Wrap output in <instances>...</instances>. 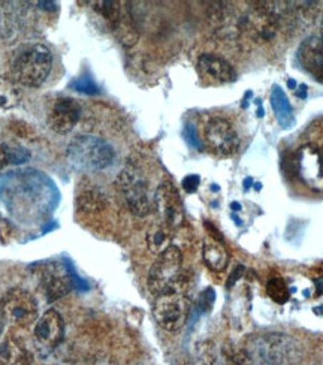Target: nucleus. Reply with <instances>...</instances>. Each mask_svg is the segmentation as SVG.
Here are the masks:
<instances>
[{
	"label": "nucleus",
	"instance_id": "1",
	"mask_svg": "<svg viewBox=\"0 0 323 365\" xmlns=\"http://www.w3.org/2000/svg\"><path fill=\"white\" fill-rule=\"evenodd\" d=\"M53 54L42 43H30L20 48L12 60V80L19 86L39 87L48 78Z\"/></svg>",
	"mask_w": 323,
	"mask_h": 365
},
{
	"label": "nucleus",
	"instance_id": "2",
	"mask_svg": "<svg viewBox=\"0 0 323 365\" xmlns=\"http://www.w3.org/2000/svg\"><path fill=\"white\" fill-rule=\"evenodd\" d=\"M114 159V148L99 136L80 135L68 145V160L78 171H102L111 166Z\"/></svg>",
	"mask_w": 323,
	"mask_h": 365
},
{
	"label": "nucleus",
	"instance_id": "3",
	"mask_svg": "<svg viewBox=\"0 0 323 365\" xmlns=\"http://www.w3.org/2000/svg\"><path fill=\"white\" fill-rule=\"evenodd\" d=\"M183 272V255L177 246H169L151 265L148 272V289L151 294L162 295L180 291Z\"/></svg>",
	"mask_w": 323,
	"mask_h": 365
},
{
	"label": "nucleus",
	"instance_id": "4",
	"mask_svg": "<svg viewBox=\"0 0 323 365\" xmlns=\"http://www.w3.org/2000/svg\"><path fill=\"white\" fill-rule=\"evenodd\" d=\"M117 187L130 212L144 217L153 210V201L148 192V182L136 166H126L117 177Z\"/></svg>",
	"mask_w": 323,
	"mask_h": 365
},
{
	"label": "nucleus",
	"instance_id": "5",
	"mask_svg": "<svg viewBox=\"0 0 323 365\" xmlns=\"http://www.w3.org/2000/svg\"><path fill=\"white\" fill-rule=\"evenodd\" d=\"M190 310L192 302L181 291L158 295L155 304H153L155 321L168 332H177L186 325Z\"/></svg>",
	"mask_w": 323,
	"mask_h": 365
},
{
	"label": "nucleus",
	"instance_id": "6",
	"mask_svg": "<svg viewBox=\"0 0 323 365\" xmlns=\"http://www.w3.org/2000/svg\"><path fill=\"white\" fill-rule=\"evenodd\" d=\"M0 310L5 322L15 328H29L39 319L35 297L21 287H14L4 295Z\"/></svg>",
	"mask_w": 323,
	"mask_h": 365
},
{
	"label": "nucleus",
	"instance_id": "7",
	"mask_svg": "<svg viewBox=\"0 0 323 365\" xmlns=\"http://www.w3.org/2000/svg\"><path fill=\"white\" fill-rule=\"evenodd\" d=\"M208 148L222 158L234 156L240 148V136L235 128L225 118H212L205 126Z\"/></svg>",
	"mask_w": 323,
	"mask_h": 365
},
{
	"label": "nucleus",
	"instance_id": "8",
	"mask_svg": "<svg viewBox=\"0 0 323 365\" xmlns=\"http://www.w3.org/2000/svg\"><path fill=\"white\" fill-rule=\"evenodd\" d=\"M153 204H155L158 210V215L162 220V225L166 226L168 230H175V227H180L183 225L184 208H183L178 190L174 187L173 182L169 181L162 182L156 190Z\"/></svg>",
	"mask_w": 323,
	"mask_h": 365
},
{
	"label": "nucleus",
	"instance_id": "9",
	"mask_svg": "<svg viewBox=\"0 0 323 365\" xmlns=\"http://www.w3.org/2000/svg\"><path fill=\"white\" fill-rule=\"evenodd\" d=\"M34 337L42 354L53 352L65 339V322L61 314L51 309L45 312L35 324Z\"/></svg>",
	"mask_w": 323,
	"mask_h": 365
},
{
	"label": "nucleus",
	"instance_id": "10",
	"mask_svg": "<svg viewBox=\"0 0 323 365\" xmlns=\"http://www.w3.org/2000/svg\"><path fill=\"white\" fill-rule=\"evenodd\" d=\"M295 165L297 174L307 187L323 192V159L314 144H305L298 150Z\"/></svg>",
	"mask_w": 323,
	"mask_h": 365
},
{
	"label": "nucleus",
	"instance_id": "11",
	"mask_svg": "<svg viewBox=\"0 0 323 365\" xmlns=\"http://www.w3.org/2000/svg\"><path fill=\"white\" fill-rule=\"evenodd\" d=\"M252 365H282L286 356V343L282 336H265L245 347Z\"/></svg>",
	"mask_w": 323,
	"mask_h": 365
},
{
	"label": "nucleus",
	"instance_id": "12",
	"mask_svg": "<svg viewBox=\"0 0 323 365\" xmlns=\"http://www.w3.org/2000/svg\"><path fill=\"white\" fill-rule=\"evenodd\" d=\"M81 117V106L78 102L69 98H60L54 101L48 110V125L50 128L65 135L73 129Z\"/></svg>",
	"mask_w": 323,
	"mask_h": 365
},
{
	"label": "nucleus",
	"instance_id": "13",
	"mask_svg": "<svg viewBox=\"0 0 323 365\" xmlns=\"http://www.w3.org/2000/svg\"><path fill=\"white\" fill-rule=\"evenodd\" d=\"M198 71L201 77L212 84L232 83L237 78V72L227 60L215 54H202L198 60Z\"/></svg>",
	"mask_w": 323,
	"mask_h": 365
},
{
	"label": "nucleus",
	"instance_id": "14",
	"mask_svg": "<svg viewBox=\"0 0 323 365\" xmlns=\"http://www.w3.org/2000/svg\"><path fill=\"white\" fill-rule=\"evenodd\" d=\"M298 58L302 68L319 81L323 83V41L317 36L304 39L298 48Z\"/></svg>",
	"mask_w": 323,
	"mask_h": 365
},
{
	"label": "nucleus",
	"instance_id": "15",
	"mask_svg": "<svg viewBox=\"0 0 323 365\" xmlns=\"http://www.w3.org/2000/svg\"><path fill=\"white\" fill-rule=\"evenodd\" d=\"M42 286L48 299H57L71 291V280L58 267H53L43 271Z\"/></svg>",
	"mask_w": 323,
	"mask_h": 365
},
{
	"label": "nucleus",
	"instance_id": "16",
	"mask_svg": "<svg viewBox=\"0 0 323 365\" xmlns=\"http://www.w3.org/2000/svg\"><path fill=\"white\" fill-rule=\"evenodd\" d=\"M0 365H32V355L23 343L8 337L0 343Z\"/></svg>",
	"mask_w": 323,
	"mask_h": 365
},
{
	"label": "nucleus",
	"instance_id": "17",
	"mask_svg": "<svg viewBox=\"0 0 323 365\" xmlns=\"http://www.w3.org/2000/svg\"><path fill=\"white\" fill-rule=\"evenodd\" d=\"M271 108L274 111V115L279 121L280 126L283 129H290L294 128L295 125V117H294V110H292V105L286 96L284 91L282 90V87L275 86L271 91Z\"/></svg>",
	"mask_w": 323,
	"mask_h": 365
},
{
	"label": "nucleus",
	"instance_id": "18",
	"mask_svg": "<svg viewBox=\"0 0 323 365\" xmlns=\"http://www.w3.org/2000/svg\"><path fill=\"white\" fill-rule=\"evenodd\" d=\"M202 256H204V262L210 269L212 271L226 269L229 262V253L222 241H217V240L207 241L202 249Z\"/></svg>",
	"mask_w": 323,
	"mask_h": 365
},
{
	"label": "nucleus",
	"instance_id": "19",
	"mask_svg": "<svg viewBox=\"0 0 323 365\" xmlns=\"http://www.w3.org/2000/svg\"><path fill=\"white\" fill-rule=\"evenodd\" d=\"M29 150L23 145L0 141V170H4L8 165H23L29 162Z\"/></svg>",
	"mask_w": 323,
	"mask_h": 365
},
{
	"label": "nucleus",
	"instance_id": "20",
	"mask_svg": "<svg viewBox=\"0 0 323 365\" xmlns=\"http://www.w3.org/2000/svg\"><path fill=\"white\" fill-rule=\"evenodd\" d=\"M21 99V91L19 84L12 78L0 77V106L5 110L17 106Z\"/></svg>",
	"mask_w": 323,
	"mask_h": 365
},
{
	"label": "nucleus",
	"instance_id": "21",
	"mask_svg": "<svg viewBox=\"0 0 323 365\" xmlns=\"http://www.w3.org/2000/svg\"><path fill=\"white\" fill-rule=\"evenodd\" d=\"M147 245H148V249L156 255H160L163 250H166L169 246H171V237H169L168 227L163 225H159L153 227V230H150L147 234Z\"/></svg>",
	"mask_w": 323,
	"mask_h": 365
},
{
	"label": "nucleus",
	"instance_id": "22",
	"mask_svg": "<svg viewBox=\"0 0 323 365\" xmlns=\"http://www.w3.org/2000/svg\"><path fill=\"white\" fill-rule=\"evenodd\" d=\"M267 292L268 297L277 304H286L290 298L289 287L286 282L280 277H274L267 283Z\"/></svg>",
	"mask_w": 323,
	"mask_h": 365
},
{
	"label": "nucleus",
	"instance_id": "23",
	"mask_svg": "<svg viewBox=\"0 0 323 365\" xmlns=\"http://www.w3.org/2000/svg\"><path fill=\"white\" fill-rule=\"evenodd\" d=\"M73 87H75L76 90H78V91H84V93H90V95L98 93V87L95 86L93 81L88 80V78H80V80H76V81L73 83Z\"/></svg>",
	"mask_w": 323,
	"mask_h": 365
},
{
	"label": "nucleus",
	"instance_id": "24",
	"mask_svg": "<svg viewBox=\"0 0 323 365\" xmlns=\"http://www.w3.org/2000/svg\"><path fill=\"white\" fill-rule=\"evenodd\" d=\"M199 182H201V178H199V175L190 174V175H188L186 178L183 180V189L186 190L188 193H193V192L198 190Z\"/></svg>",
	"mask_w": 323,
	"mask_h": 365
},
{
	"label": "nucleus",
	"instance_id": "25",
	"mask_svg": "<svg viewBox=\"0 0 323 365\" xmlns=\"http://www.w3.org/2000/svg\"><path fill=\"white\" fill-rule=\"evenodd\" d=\"M184 136H186L188 143H189L192 147L201 150V147H202V145H201V143H199V140H198V135H196V130H195V128H193L192 125H188L186 128H184Z\"/></svg>",
	"mask_w": 323,
	"mask_h": 365
},
{
	"label": "nucleus",
	"instance_id": "26",
	"mask_svg": "<svg viewBox=\"0 0 323 365\" xmlns=\"http://www.w3.org/2000/svg\"><path fill=\"white\" fill-rule=\"evenodd\" d=\"M297 96L301 98V99H307V86L305 84H301L297 90Z\"/></svg>",
	"mask_w": 323,
	"mask_h": 365
},
{
	"label": "nucleus",
	"instance_id": "27",
	"mask_svg": "<svg viewBox=\"0 0 323 365\" xmlns=\"http://www.w3.org/2000/svg\"><path fill=\"white\" fill-rule=\"evenodd\" d=\"M314 286H316V294L319 297L323 295V279H316L314 280Z\"/></svg>",
	"mask_w": 323,
	"mask_h": 365
},
{
	"label": "nucleus",
	"instance_id": "28",
	"mask_svg": "<svg viewBox=\"0 0 323 365\" xmlns=\"http://www.w3.org/2000/svg\"><path fill=\"white\" fill-rule=\"evenodd\" d=\"M250 185H253V178H250V177L245 178V180H244V189L247 190V189L250 187Z\"/></svg>",
	"mask_w": 323,
	"mask_h": 365
},
{
	"label": "nucleus",
	"instance_id": "29",
	"mask_svg": "<svg viewBox=\"0 0 323 365\" xmlns=\"http://www.w3.org/2000/svg\"><path fill=\"white\" fill-rule=\"evenodd\" d=\"M287 86H289V88L295 90V88H297V81H295L294 78H289V80H287Z\"/></svg>",
	"mask_w": 323,
	"mask_h": 365
},
{
	"label": "nucleus",
	"instance_id": "30",
	"mask_svg": "<svg viewBox=\"0 0 323 365\" xmlns=\"http://www.w3.org/2000/svg\"><path fill=\"white\" fill-rule=\"evenodd\" d=\"M4 327H5V319H4L2 310H0V334H2V331H4Z\"/></svg>",
	"mask_w": 323,
	"mask_h": 365
},
{
	"label": "nucleus",
	"instance_id": "31",
	"mask_svg": "<svg viewBox=\"0 0 323 365\" xmlns=\"http://www.w3.org/2000/svg\"><path fill=\"white\" fill-rule=\"evenodd\" d=\"M316 314H319V316H323V306L322 307H317V309H314L313 310Z\"/></svg>",
	"mask_w": 323,
	"mask_h": 365
},
{
	"label": "nucleus",
	"instance_id": "32",
	"mask_svg": "<svg viewBox=\"0 0 323 365\" xmlns=\"http://www.w3.org/2000/svg\"><path fill=\"white\" fill-rule=\"evenodd\" d=\"M232 208H234L235 211H240L242 207H241L238 202H232Z\"/></svg>",
	"mask_w": 323,
	"mask_h": 365
},
{
	"label": "nucleus",
	"instance_id": "33",
	"mask_svg": "<svg viewBox=\"0 0 323 365\" xmlns=\"http://www.w3.org/2000/svg\"><path fill=\"white\" fill-rule=\"evenodd\" d=\"M260 187H262V185H260V182H256V185H255V189H256V190H260Z\"/></svg>",
	"mask_w": 323,
	"mask_h": 365
},
{
	"label": "nucleus",
	"instance_id": "34",
	"mask_svg": "<svg viewBox=\"0 0 323 365\" xmlns=\"http://www.w3.org/2000/svg\"><path fill=\"white\" fill-rule=\"evenodd\" d=\"M320 30H322V41H323V20H322V26H320Z\"/></svg>",
	"mask_w": 323,
	"mask_h": 365
},
{
	"label": "nucleus",
	"instance_id": "35",
	"mask_svg": "<svg viewBox=\"0 0 323 365\" xmlns=\"http://www.w3.org/2000/svg\"><path fill=\"white\" fill-rule=\"evenodd\" d=\"M320 155H322V159H323V147H322V151H320Z\"/></svg>",
	"mask_w": 323,
	"mask_h": 365
}]
</instances>
